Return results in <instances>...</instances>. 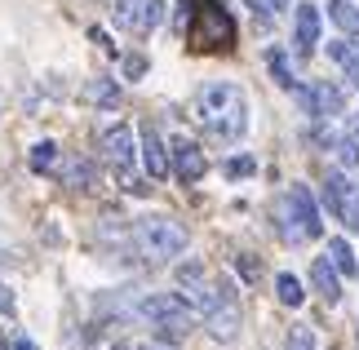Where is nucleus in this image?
Here are the masks:
<instances>
[{"instance_id": "nucleus-1", "label": "nucleus", "mask_w": 359, "mask_h": 350, "mask_svg": "<svg viewBox=\"0 0 359 350\" xmlns=\"http://www.w3.org/2000/svg\"><path fill=\"white\" fill-rule=\"evenodd\" d=\"M196 120L204 133L222 137V142H240L248 129V97L240 85H209L196 97Z\"/></svg>"}, {"instance_id": "nucleus-2", "label": "nucleus", "mask_w": 359, "mask_h": 350, "mask_svg": "<svg viewBox=\"0 0 359 350\" xmlns=\"http://www.w3.org/2000/svg\"><path fill=\"white\" fill-rule=\"evenodd\" d=\"M133 244L137 253H147L151 262H173L187 253L191 244V231L182 227L177 217H164V213H147L133 222Z\"/></svg>"}, {"instance_id": "nucleus-3", "label": "nucleus", "mask_w": 359, "mask_h": 350, "mask_svg": "<svg viewBox=\"0 0 359 350\" xmlns=\"http://www.w3.org/2000/svg\"><path fill=\"white\" fill-rule=\"evenodd\" d=\"M200 40V45L209 49H226L231 40H236V18L217 5V0H182V9H177V32H187Z\"/></svg>"}, {"instance_id": "nucleus-4", "label": "nucleus", "mask_w": 359, "mask_h": 350, "mask_svg": "<svg viewBox=\"0 0 359 350\" xmlns=\"http://www.w3.org/2000/svg\"><path fill=\"white\" fill-rule=\"evenodd\" d=\"M275 227L288 244H302V240H315L324 231V217H320V204H315L311 187H288L284 200H275Z\"/></svg>"}, {"instance_id": "nucleus-5", "label": "nucleus", "mask_w": 359, "mask_h": 350, "mask_svg": "<svg viewBox=\"0 0 359 350\" xmlns=\"http://www.w3.org/2000/svg\"><path fill=\"white\" fill-rule=\"evenodd\" d=\"M98 147H102L107 164L116 169L120 187H129V191H147L142 182H137V173H133V151H137V147H133V129H129V124H111V129H102Z\"/></svg>"}, {"instance_id": "nucleus-6", "label": "nucleus", "mask_w": 359, "mask_h": 350, "mask_svg": "<svg viewBox=\"0 0 359 350\" xmlns=\"http://www.w3.org/2000/svg\"><path fill=\"white\" fill-rule=\"evenodd\" d=\"M111 18H116V27H124V32H151V27L164 18V5L160 0H116Z\"/></svg>"}, {"instance_id": "nucleus-7", "label": "nucleus", "mask_w": 359, "mask_h": 350, "mask_svg": "<svg viewBox=\"0 0 359 350\" xmlns=\"http://www.w3.org/2000/svg\"><path fill=\"white\" fill-rule=\"evenodd\" d=\"M328 208H333V217H341L346 231H359V191L355 182H346V173L328 177Z\"/></svg>"}, {"instance_id": "nucleus-8", "label": "nucleus", "mask_w": 359, "mask_h": 350, "mask_svg": "<svg viewBox=\"0 0 359 350\" xmlns=\"http://www.w3.org/2000/svg\"><path fill=\"white\" fill-rule=\"evenodd\" d=\"M147 319H156V324H182L191 328V306L187 297H177V292H156V297H142V306H137Z\"/></svg>"}, {"instance_id": "nucleus-9", "label": "nucleus", "mask_w": 359, "mask_h": 350, "mask_svg": "<svg viewBox=\"0 0 359 350\" xmlns=\"http://www.w3.org/2000/svg\"><path fill=\"white\" fill-rule=\"evenodd\" d=\"M297 97H302V107H306L311 116H324V120L346 111V97H341L337 85H311V89H297Z\"/></svg>"}, {"instance_id": "nucleus-10", "label": "nucleus", "mask_w": 359, "mask_h": 350, "mask_svg": "<svg viewBox=\"0 0 359 350\" xmlns=\"http://www.w3.org/2000/svg\"><path fill=\"white\" fill-rule=\"evenodd\" d=\"M204 169H209V164H204V147H196L191 137H177L173 142V173L182 182H200Z\"/></svg>"}, {"instance_id": "nucleus-11", "label": "nucleus", "mask_w": 359, "mask_h": 350, "mask_svg": "<svg viewBox=\"0 0 359 350\" xmlns=\"http://www.w3.org/2000/svg\"><path fill=\"white\" fill-rule=\"evenodd\" d=\"M204 328H209L217 342H236V337H240V306L222 302L213 315H204Z\"/></svg>"}, {"instance_id": "nucleus-12", "label": "nucleus", "mask_w": 359, "mask_h": 350, "mask_svg": "<svg viewBox=\"0 0 359 350\" xmlns=\"http://www.w3.org/2000/svg\"><path fill=\"white\" fill-rule=\"evenodd\" d=\"M311 284H315V292L328 302V306H337V297H341V275L333 271V262L328 257H320L311 266Z\"/></svg>"}, {"instance_id": "nucleus-13", "label": "nucleus", "mask_w": 359, "mask_h": 350, "mask_svg": "<svg viewBox=\"0 0 359 350\" xmlns=\"http://www.w3.org/2000/svg\"><path fill=\"white\" fill-rule=\"evenodd\" d=\"M142 160H147L151 177H169V169H173V160H169V151H164V142L156 137V129H142Z\"/></svg>"}, {"instance_id": "nucleus-14", "label": "nucleus", "mask_w": 359, "mask_h": 350, "mask_svg": "<svg viewBox=\"0 0 359 350\" xmlns=\"http://www.w3.org/2000/svg\"><path fill=\"white\" fill-rule=\"evenodd\" d=\"M315 40H320V9L315 5H297V45L302 53H315Z\"/></svg>"}, {"instance_id": "nucleus-15", "label": "nucleus", "mask_w": 359, "mask_h": 350, "mask_svg": "<svg viewBox=\"0 0 359 350\" xmlns=\"http://www.w3.org/2000/svg\"><path fill=\"white\" fill-rule=\"evenodd\" d=\"M80 97H85L89 107H116L120 102V85H116V80H107V76H98V80H85Z\"/></svg>"}, {"instance_id": "nucleus-16", "label": "nucleus", "mask_w": 359, "mask_h": 350, "mask_svg": "<svg viewBox=\"0 0 359 350\" xmlns=\"http://www.w3.org/2000/svg\"><path fill=\"white\" fill-rule=\"evenodd\" d=\"M328 262H333V271H337V275H346V279H355V275H359L355 248L341 240V235H337V240H328Z\"/></svg>"}, {"instance_id": "nucleus-17", "label": "nucleus", "mask_w": 359, "mask_h": 350, "mask_svg": "<svg viewBox=\"0 0 359 350\" xmlns=\"http://www.w3.org/2000/svg\"><path fill=\"white\" fill-rule=\"evenodd\" d=\"M328 18H333L341 27V36H359V9L351 5V0H328Z\"/></svg>"}, {"instance_id": "nucleus-18", "label": "nucleus", "mask_w": 359, "mask_h": 350, "mask_svg": "<svg viewBox=\"0 0 359 350\" xmlns=\"http://www.w3.org/2000/svg\"><path fill=\"white\" fill-rule=\"evenodd\" d=\"M266 67H271L275 85H280V89H293V93H297V80H293V72H288V58H284V49H266Z\"/></svg>"}, {"instance_id": "nucleus-19", "label": "nucleus", "mask_w": 359, "mask_h": 350, "mask_svg": "<svg viewBox=\"0 0 359 350\" xmlns=\"http://www.w3.org/2000/svg\"><path fill=\"white\" fill-rule=\"evenodd\" d=\"M328 53H333V62H337V67H346V76L359 80V53H355L351 40H333V45H328Z\"/></svg>"}, {"instance_id": "nucleus-20", "label": "nucleus", "mask_w": 359, "mask_h": 350, "mask_svg": "<svg viewBox=\"0 0 359 350\" xmlns=\"http://www.w3.org/2000/svg\"><path fill=\"white\" fill-rule=\"evenodd\" d=\"M275 292H280L284 306H302V302H306V288H302L297 275H280V279H275Z\"/></svg>"}, {"instance_id": "nucleus-21", "label": "nucleus", "mask_w": 359, "mask_h": 350, "mask_svg": "<svg viewBox=\"0 0 359 350\" xmlns=\"http://www.w3.org/2000/svg\"><path fill=\"white\" fill-rule=\"evenodd\" d=\"M53 164H58V147H53V142H36L32 147V169L36 173H49Z\"/></svg>"}, {"instance_id": "nucleus-22", "label": "nucleus", "mask_w": 359, "mask_h": 350, "mask_svg": "<svg viewBox=\"0 0 359 350\" xmlns=\"http://www.w3.org/2000/svg\"><path fill=\"white\" fill-rule=\"evenodd\" d=\"M236 275L244 279V284H257V279H262V262L253 253H236Z\"/></svg>"}, {"instance_id": "nucleus-23", "label": "nucleus", "mask_w": 359, "mask_h": 350, "mask_svg": "<svg viewBox=\"0 0 359 350\" xmlns=\"http://www.w3.org/2000/svg\"><path fill=\"white\" fill-rule=\"evenodd\" d=\"M284 350H315V332L306 324H293V328H288V346Z\"/></svg>"}, {"instance_id": "nucleus-24", "label": "nucleus", "mask_w": 359, "mask_h": 350, "mask_svg": "<svg viewBox=\"0 0 359 350\" xmlns=\"http://www.w3.org/2000/svg\"><path fill=\"white\" fill-rule=\"evenodd\" d=\"M337 160L346 164V169L359 164V142H355V137H341V142H337Z\"/></svg>"}, {"instance_id": "nucleus-25", "label": "nucleus", "mask_w": 359, "mask_h": 350, "mask_svg": "<svg viewBox=\"0 0 359 350\" xmlns=\"http://www.w3.org/2000/svg\"><path fill=\"white\" fill-rule=\"evenodd\" d=\"M124 76H129V80H142L147 76V58H142V53H124Z\"/></svg>"}, {"instance_id": "nucleus-26", "label": "nucleus", "mask_w": 359, "mask_h": 350, "mask_svg": "<svg viewBox=\"0 0 359 350\" xmlns=\"http://www.w3.org/2000/svg\"><path fill=\"white\" fill-rule=\"evenodd\" d=\"M253 169H257V164L248 160V156H231V160H226V177H248Z\"/></svg>"}, {"instance_id": "nucleus-27", "label": "nucleus", "mask_w": 359, "mask_h": 350, "mask_svg": "<svg viewBox=\"0 0 359 350\" xmlns=\"http://www.w3.org/2000/svg\"><path fill=\"white\" fill-rule=\"evenodd\" d=\"M13 311H18V302H13V292H9L5 284H0V315H5V319H13Z\"/></svg>"}, {"instance_id": "nucleus-28", "label": "nucleus", "mask_w": 359, "mask_h": 350, "mask_svg": "<svg viewBox=\"0 0 359 350\" xmlns=\"http://www.w3.org/2000/svg\"><path fill=\"white\" fill-rule=\"evenodd\" d=\"M9 350H40V346H36V342H27L22 332H18V337H13V346H9Z\"/></svg>"}, {"instance_id": "nucleus-29", "label": "nucleus", "mask_w": 359, "mask_h": 350, "mask_svg": "<svg viewBox=\"0 0 359 350\" xmlns=\"http://www.w3.org/2000/svg\"><path fill=\"white\" fill-rule=\"evenodd\" d=\"M266 9H275V13H280V9H288V0H266Z\"/></svg>"}, {"instance_id": "nucleus-30", "label": "nucleus", "mask_w": 359, "mask_h": 350, "mask_svg": "<svg viewBox=\"0 0 359 350\" xmlns=\"http://www.w3.org/2000/svg\"><path fill=\"white\" fill-rule=\"evenodd\" d=\"M0 350H9V346H5V342H0Z\"/></svg>"}, {"instance_id": "nucleus-31", "label": "nucleus", "mask_w": 359, "mask_h": 350, "mask_svg": "<svg viewBox=\"0 0 359 350\" xmlns=\"http://www.w3.org/2000/svg\"><path fill=\"white\" fill-rule=\"evenodd\" d=\"M0 102H5V97H0Z\"/></svg>"}]
</instances>
